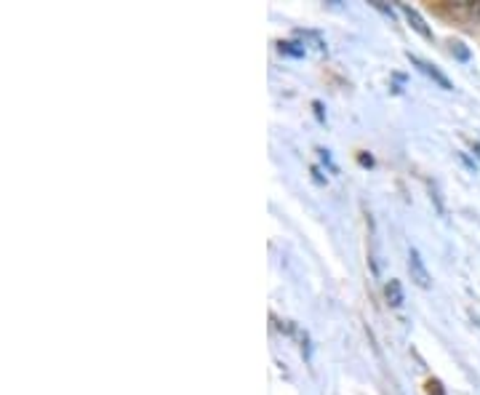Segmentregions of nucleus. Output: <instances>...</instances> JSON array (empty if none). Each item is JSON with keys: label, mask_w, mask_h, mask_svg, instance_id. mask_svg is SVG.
Wrapping results in <instances>:
<instances>
[{"label": "nucleus", "mask_w": 480, "mask_h": 395, "mask_svg": "<svg viewBox=\"0 0 480 395\" xmlns=\"http://www.w3.org/2000/svg\"><path fill=\"white\" fill-rule=\"evenodd\" d=\"M408 59H411V65H413L416 70H421L427 78H432L440 89H445V91H451V89H453V86H451V81H448V78H445V75H443L435 65H429V62H424V59H419V57H413V54H408Z\"/></svg>", "instance_id": "f257e3e1"}, {"label": "nucleus", "mask_w": 480, "mask_h": 395, "mask_svg": "<svg viewBox=\"0 0 480 395\" xmlns=\"http://www.w3.org/2000/svg\"><path fill=\"white\" fill-rule=\"evenodd\" d=\"M475 153H477V158H480V142L475 145Z\"/></svg>", "instance_id": "423d86ee"}, {"label": "nucleus", "mask_w": 480, "mask_h": 395, "mask_svg": "<svg viewBox=\"0 0 480 395\" xmlns=\"http://www.w3.org/2000/svg\"><path fill=\"white\" fill-rule=\"evenodd\" d=\"M408 270H411V280H416V286L429 288L432 278H429V273H427V267H424V262H421L416 249H411V254H408Z\"/></svg>", "instance_id": "f03ea898"}, {"label": "nucleus", "mask_w": 480, "mask_h": 395, "mask_svg": "<svg viewBox=\"0 0 480 395\" xmlns=\"http://www.w3.org/2000/svg\"><path fill=\"white\" fill-rule=\"evenodd\" d=\"M427 392H429V395H445V392L440 390V382H437V379H429V382H427Z\"/></svg>", "instance_id": "39448f33"}, {"label": "nucleus", "mask_w": 480, "mask_h": 395, "mask_svg": "<svg viewBox=\"0 0 480 395\" xmlns=\"http://www.w3.org/2000/svg\"><path fill=\"white\" fill-rule=\"evenodd\" d=\"M387 299L392 307H400L403 304V291H400V283L397 280H390L387 283Z\"/></svg>", "instance_id": "20e7f679"}, {"label": "nucleus", "mask_w": 480, "mask_h": 395, "mask_svg": "<svg viewBox=\"0 0 480 395\" xmlns=\"http://www.w3.org/2000/svg\"><path fill=\"white\" fill-rule=\"evenodd\" d=\"M403 14L408 17V22H411V28L421 36V38H432V30L424 25V20L419 17V12L416 9H411V6H403Z\"/></svg>", "instance_id": "7ed1b4c3"}]
</instances>
